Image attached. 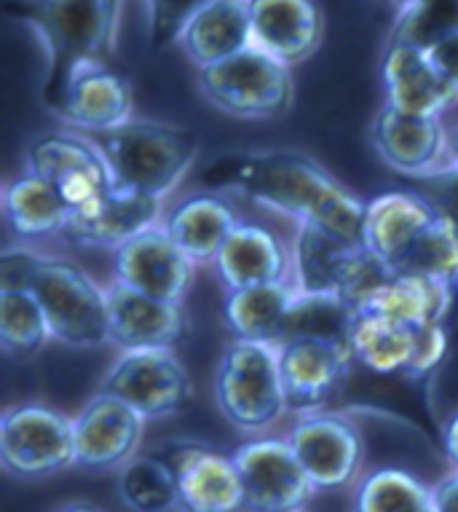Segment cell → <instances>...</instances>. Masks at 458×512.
<instances>
[{
    "instance_id": "cell-29",
    "label": "cell",
    "mask_w": 458,
    "mask_h": 512,
    "mask_svg": "<svg viewBox=\"0 0 458 512\" xmlns=\"http://www.w3.org/2000/svg\"><path fill=\"white\" fill-rule=\"evenodd\" d=\"M3 218L22 242H35L57 236L62 239L73 212L46 180L22 169L3 185Z\"/></svg>"
},
{
    "instance_id": "cell-11",
    "label": "cell",
    "mask_w": 458,
    "mask_h": 512,
    "mask_svg": "<svg viewBox=\"0 0 458 512\" xmlns=\"http://www.w3.org/2000/svg\"><path fill=\"white\" fill-rule=\"evenodd\" d=\"M153 454L169 464L185 512H247L242 475L234 454H223L215 445L175 437L159 443Z\"/></svg>"
},
{
    "instance_id": "cell-18",
    "label": "cell",
    "mask_w": 458,
    "mask_h": 512,
    "mask_svg": "<svg viewBox=\"0 0 458 512\" xmlns=\"http://www.w3.org/2000/svg\"><path fill=\"white\" fill-rule=\"evenodd\" d=\"M108 322L110 344L121 352L177 349L188 336V322L180 303L150 298L116 279L108 285Z\"/></svg>"
},
{
    "instance_id": "cell-26",
    "label": "cell",
    "mask_w": 458,
    "mask_h": 512,
    "mask_svg": "<svg viewBox=\"0 0 458 512\" xmlns=\"http://www.w3.org/2000/svg\"><path fill=\"white\" fill-rule=\"evenodd\" d=\"M453 287L456 285L440 282V279L386 271L373 287H367L365 293L359 295L354 306L367 314L400 319L413 328L445 325L453 309Z\"/></svg>"
},
{
    "instance_id": "cell-33",
    "label": "cell",
    "mask_w": 458,
    "mask_h": 512,
    "mask_svg": "<svg viewBox=\"0 0 458 512\" xmlns=\"http://www.w3.org/2000/svg\"><path fill=\"white\" fill-rule=\"evenodd\" d=\"M118 496L132 512H172L180 507L175 475L153 451L137 454L118 470Z\"/></svg>"
},
{
    "instance_id": "cell-39",
    "label": "cell",
    "mask_w": 458,
    "mask_h": 512,
    "mask_svg": "<svg viewBox=\"0 0 458 512\" xmlns=\"http://www.w3.org/2000/svg\"><path fill=\"white\" fill-rule=\"evenodd\" d=\"M432 65L442 73V78H448L450 84L458 89V35L448 38V41L437 43L434 49L426 51Z\"/></svg>"
},
{
    "instance_id": "cell-15",
    "label": "cell",
    "mask_w": 458,
    "mask_h": 512,
    "mask_svg": "<svg viewBox=\"0 0 458 512\" xmlns=\"http://www.w3.org/2000/svg\"><path fill=\"white\" fill-rule=\"evenodd\" d=\"M113 258V277L121 285L140 290L150 298L180 303L188 298L196 282V263L185 255L172 236L167 234L164 223L148 228L145 234L134 236L132 242L110 252Z\"/></svg>"
},
{
    "instance_id": "cell-36",
    "label": "cell",
    "mask_w": 458,
    "mask_h": 512,
    "mask_svg": "<svg viewBox=\"0 0 458 512\" xmlns=\"http://www.w3.org/2000/svg\"><path fill=\"white\" fill-rule=\"evenodd\" d=\"M394 274H413V277L440 279V282H458V228L445 218H434V223L418 236L410 247L405 261L394 269Z\"/></svg>"
},
{
    "instance_id": "cell-40",
    "label": "cell",
    "mask_w": 458,
    "mask_h": 512,
    "mask_svg": "<svg viewBox=\"0 0 458 512\" xmlns=\"http://www.w3.org/2000/svg\"><path fill=\"white\" fill-rule=\"evenodd\" d=\"M432 512H458V470L432 486Z\"/></svg>"
},
{
    "instance_id": "cell-7",
    "label": "cell",
    "mask_w": 458,
    "mask_h": 512,
    "mask_svg": "<svg viewBox=\"0 0 458 512\" xmlns=\"http://www.w3.org/2000/svg\"><path fill=\"white\" fill-rule=\"evenodd\" d=\"M292 277L300 293L343 295L351 303L386 271L362 242L317 223H300L290 244Z\"/></svg>"
},
{
    "instance_id": "cell-5",
    "label": "cell",
    "mask_w": 458,
    "mask_h": 512,
    "mask_svg": "<svg viewBox=\"0 0 458 512\" xmlns=\"http://www.w3.org/2000/svg\"><path fill=\"white\" fill-rule=\"evenodd\" d=\"M215 403L223 419L242 432L274 427L287 413L276 344L231 338L217 362Z\"/></svg>"
},
{
    "instance_id": "cell-22",
    "label": "cell",
    "mask_w": 458,
    "mask_h": 512,
    "mask_svg": "<svg viewBox=\"0 0 458 512\" xmlns=\"http://www.w3.org/2000/svg\"><path fill=\"white\" fill-rule=\"evenodd\" d=\"M434 218V207L416 191H386L367 202L362 242L375 261L394 271Z\"/></svg>"
},
{
    "instance_id": "cell-2",
    "label": "cell",
    "mask_w": 458,
    "mask_h": 512,
    "mask_svg": "<svg viewBox=\"0 0 458 512\" xmlns=\"http://www.w3.org/2000/svg\"><path fill=\"white\" fill-rule=\"evenodd\" d=\"M3 11L30 27L46 51L41 100L51 113L78 73L116 59L124 0H6Z\"/></svg>"
},
{
    "instance_id": "cell-44",
    "label": "cell",
    "mask_w": 458,
    "mask_h": 512,
    "mask_svg": "<svg viewBox=\"0 0 458 512\" xmlns=\"http://www.w3.org/2000/svg\"><path fill=\"white\" fill-rule=\"evenodd\" d=\"M392 3H394V9L402 11V9H408V6H413L416 0H392Z\"/></svg>"
},
{
    "instance_id": "cell-21",
    "label": "cell",
    "mask_w": 458,
    "mask_h": 512,
    "mask_svg": "<svg viewBox=\"0 0 458 512\" xmlns=\"http://www.w3.org/2000/svg\"><path fill=\"white\" fill-rule=\"evenodd\" d=\"M134 97L129 78L116 65H94L73 78L54 116L84 135H102L132 121Z\"/></svg>"
},
{
    "instance_id": "cell-8",
    "label": "cell",
    "mask_w": 458,
    "mask_h": 512,
    "mask_svg": "<svg viewBox=\"0 0 458 512\" xmlns=\"http://www.w3.org/2000/svg\"><path fill=\"white\" fill-rule=\"evenodd\" d=\"M25 169L57 191L73 218L92 215L116 191V180L100 145L84 132H46L25 151Z\"/></svg>"
},
{
    "instance_id": "cell-12",
    "label": "cell",
    "mask_w": 458,
    "mask_h": 512,
    "mask_svg": "<svg viewBox=\"0 0 458 512\" xmlns=\"http://www.w3.org/2000/svg\"><path fill=\"white\" fill-rule=\"evenodd\" d=\"M284 437L317 491H341L362 478L365 437L341 413L298 416Z\"/></svg>"
},
{
    "instance_id": "cell-14",
    "label": "cell",
    "mask_w": 458,
    "mask_h": 512,
    "mask_svg": "<svg viewBox=\"0 0 458 512\" xmlns=\"http://www.w3.org/2000/svg\"><path fill=\"white\" fill-rule=\"evenodd\" d=\"M276 349L287 413L309 416L327 411L349 381L354 362L349 349L317 338H290Z\"/></svg>"
},
{
    "instance_id": "cell-43",
    "label": "cell",
    "mask_w": 458,
    "mask_h": 512,
    "mask_svg": "<svg viewBox=\"0 0 458 512\" xmlns=\"http://www.w3.org/2000/svg\"><path fill=\"white\" fill-rule=\"evenodd\" d=\"M450 167H458V126L450 132V143H448V161Z\"/></svg>"
},
{
    "instance_id": "cell-10",
    "label": "cell",
    "mask_w": 458,
    "mask_h": 512,
    "mask_svg": "<svg viewBox=\"0 0 458 512\" xmlns=\"http://www.w3.org/2000/svg\"><path fill=\"white\" fill-rule=\"evenodd\" d=\"M110 395L140 413L145 421L172 419L193 405V381L175 349L121 352L100 384Z\"/></svg>"
},
{
    "instance_id": "cell-20",
    "label": "cell",
    "mask_w": 458,
    "mask_h": 512,
    "mask_svg": "<svg viewBox=\"0 0 458 512\" xmlns=\"http://www.w3.org/2000/svg\"><path fill=\"white\" fill-rule=\"evenodd\" d=\"M325 17L317 0H252V46L295 68L319 51Z\"/></svg>"
},
{
    "instance_id": "cell-41",
    "label": "cell",
    "mask_w": 458,
    "mask_h": 512,
    "mask_svg": "<svg viewBox=\"0 0 458 512\" xmlns=\"http://www.w3.org/2000/svg\"><path fill=\"white\" fill-rule=\"evenodd\" d=\"M442 445H445V454H448L450 464L458 470V413L442 429Z\"/></svg>"
},
{
    "instance_id": "cell-4",
    "label": "cell",
    "mask_w": 458,
    "mask_h": 512,
    "mask_svg": "<svg viewBox=\"0 0 458 512\" xmlns=\"http://www.w3.org/2000/svg\"><path fill=\"white\" fill-rule=\"evenodd\" d=\"M22 290L38 298L57 344L67 349L110 344L108 287H102L81 263L38 252Z\"/></svg>"
},
{
    "instance_id": "cell-16",
    "label": "cell",
    "mask_w": 458,
    "mask_h": 512,
    "mask_svg": "<svg viewBox=\"0 0 458 512\" xmlns=\"http://www.w3.org/2000/svg\"><path fill=\"white\" fill-rule=\"evenodd\" d=\"M75 467L102 472L121 470L137 456L145 435V419L110 395H97L73 416Z\"/></svg>"
},
{
    "instance_id": "cell-34",
    "label": "cell",
    "mask_w": 458,
    "mask_h": 512,
    "mask_svg": "<svg viewBox=\"0 0 458 512\" xmlns=\"http://www.w3.org/2000/svg\"><path fill=\"white\" fill-rule=\"evenodd\" d=\"M354 512H432V488L400 467H378L359 478Z\"/></svg>"
},
{
    "instance_id": "cell-1",
    "label": "cell",
    "mask_w": 458,
    "mask_h": 512,
    "mask_svg": "<svg viewBox=\"0 0 458 512\" xmlns=\"http://www.w3.org/2000/svg\"><path fill=\"white\" fill-rule=\"evenodd\" d=\"M199 183L279 212L295 226L317 223L362 242L367 204L306 153L287 148L223 153L201 169Z\"/></svg>"
},
{
    "instance_id": "cell-38",
    "label": "cell",
    "mask_w": 458,
    "mask_h": 512,
    "mask_svg": "<svg viewBox=\"0 0 458 512\" xmlns=\"http://www.w3.org/2000/svg\"><path fill=\"white\" fill-rule=\"evenodd\" d=\"M408 183L410 191L424 196L440 218H445L458 228V167L445 164L432 175L416 177V180H408Z\"/></svg>"
},
{
    "instance_id": "cell-24",
    "label": "cell",
    "mask_w": 458,
    "mask_h": 512,
    "mask_svg": "<svg viewBox=\"0 0 458 512\" xmlns=\"http://www.w3.org/2000/svg\"><path fill=\"white\" fill-rule=\"evenodd\" d=\"M386 105L410 116H440L458 102V89L432 65L429 54L410 46H386Z\"/></svg>"
},
{
    "instance_id": "cell-30",
    "label": "cell",
    "mask_w": 458,
    "mask_h": 512,
    "mask_svg": "<svg viewBox=\"0 0 458 512\" xmlns=\"http://www.w3.org/2000/svg\"><path fill=\"white\" fill-rule=\"evenodd\" d=\"M295 301H298V287L292 282L234 290L225 298V325L231 330V336L242 341L279 344L284 322Z\"/></svg>"
},
{
    "instance_id": "cell-23",
    "label": "cell",
    "mask_w": 458,
    "mask_h": 512,
    "mask_svg": "<svg viewBox=\"0 0 458 512\" xmlns=\"http://www.w3.org/2000/svg\"><path fill=\"white\" fill-rule=\"evenodd\" d=\"M242 223L236 204L220 191H196L164 215V228L172 242L191 258L196 266H215L217 255Z\"/></svg>"
},
{
    "instance_id": "cell-25",
    "label": "cell",
    "mask_w": 458,
    "mask_h": 512,
    "mask_svg": "<svg viewBox=\"0 0 458 512\" xmlns=\"http://www.w3.org/2000/svg\"><path fill=\"white\" fill-rule=\"evenodd\" d=\"M164 223V202L153 196L137 194L118 188L108 196V202L97 207L92 215L73 218L65 231V242L75 247H89V250L116 252L134 236L145 234L148 228Z\"/></svg>"
},
{
    "instance_id": "cell-3",
    "label": "cell",
    "mask_w": 458,
    "mask_h": 512,
    "mask_svg": "<svg viewBox=\"0 0 458 512\" xmlns=\"http://www.w3.org/2000/svg\"><path fill=\"white\" fill-rule=\"evenodd\" d=\"M108 159L118 188L167 202L199 159V135L180 124L132 118L102 135H89Z\"/></svg>"
},
{
    "instance_id": "cell-28",
    "label": "cell",
    "mask_w": 458,
    "mask_h": 512,
    "mask_svg": "<svg viewBox=\"0 0 458 512\" xmlns=\"http://www.w3.org/2000/svg\"><path fill=\"white\" fill-rule=\"evenodd\" d=\"M421 330L384 314L359 311L351 333V357L378 376H400L416 381Z\"/></svg>"
},
{
    "instance_id": "cell-6",
    "label": "cell",
    "mask_w": 458,
    "mask_h": 512,
    "mask_svg": "<svg viewBox=\"0 0 458 512\" xmlns=\"http://www.w3.org/2000/svg\"><path fill=\"white\" fill-rule=\"evenodd\" d=\"M196 81L212 108L247 121L282 118L295 100L292 68L255 46L196 70Z\"/></svg>"
},
{
    "instance_id": "cell-19",
    "label": "cell",
    "mask_w": 458,
    "mask_h": 512,
    "mask_svg": "<svg viewBox=\"0 0 458 512\" xmlns=\"http://www.w3.org/2000/svg\"><path fill=\"white\" fill-rule=\"evenodd\" d=\"M215 274L225 293L282 285L292 277V252L276 231L255 220H242L217 255Z\"/></svg>"
},
{
    "instance_id": "cell-37",
    "label": "cell",
    "mask_w": 458,
    "mask_h": 512,
    "mask_svg": "<svg viewBox=\"0 0 458 512\" xmlns=\"http://www.w3.org/2000/svg\"><path fill=\"white\" fill-rule=\"evenodd\" d=\"M148 3V38L153 49H167L212 0H145Z\"/></svg>"
},
{
    "instance_id": "cell-32",
    "label": "cell",
    "mask_w": 458,
    "mask_h": 512,
    "mask_svg": "<svg viewBox=\"0 0 458 512\" xmlns=\"http://www.w3.org/2000/svg\"><path fill=\"white\" fill-rule=\"evenodd\" d=\"M54 341L46 311L30 290L0 287V346L14 360H33Z\"/></svg>"
},
{
    "instance_id": "cell-35",
    "label": "cell",
    "mask_w": 458,
    "mask_h": 512,
    "mask_svg": "<svg viewBox=\"0 0 458 512\" xmlns=\"http://www.w3.org/2000/svg\"><path fill=\"white\" fill-rule=\"evenodd\" d=\"M453 35H458V0H416L408 9L397 11L386 46L429 51Z\"/></svg>"
},
{
    "instance_id": "cell-42",
    "label": "cell",
    "mask_w": 458,
    "mask_h": 512,
    "mask_svg": "<svg viewBox=\"0 0 458 512\" xmlns=\"http://www.w3.org/2000/svg\"><path fill=\"white\" fill-rule=\"evenodd\" d=\"M57 512H105V510L92 502H67V504H62Z\"/></svg>"
},
{
    "instance_id": "cell-27",
    "label": "cell",
    "mask_w": 458,
    "mask_h": 512,
    "mask_svg": "<svg viewBox=\"0 0 458 512\" xmlns=\"http://www.w3.org/2000/svg\"><path fill=\"white\" fill-rule=\"evenodd\" d=\"M177 46L193 68H209L252 46V0H212L180 35Z\"/></svg>"
},
{
    "instance_id": "cell-13",
    "label": "cell",
    "mask_w": 458,
    "mask_h": 512,
    "mask_svg": "<svg viewBox=\"0 0 458 512\" xmlns=\"http://www.w3.org/2000/svg\"><path fill=\"white\" fill-rule=\"evenodd\" d=\"M247 512H306L317 488L292 454L287 437H255L234 451Z\"/></svg>"
},
{
    "instance_id": "cell-31",
    "label": "cell",
    "mask_w": 458,
    "mask_h": 512,
    "mask_svg": "<svg viewBox=\"0 0 458 512\" xmlns=\"http://www.w3.org/2000/svg\"><path fill=\"white\" fill-rule=\"evenodd\" d=\"M357 317V306L343 295L300 293L298 290V301L292 303L287 314L279 344L290 338H317V341L343 346L351 352V333H354Z\"/></svg>"
},
{
    "instance_id": "cell-9",
    "label": "cell",
    "mask_w": 458,
    "mask_h": 512,
    "mask_svg": "<svg viewBox=\"0 0 458 512\" xmlns=\"http://www.w3.org/2000/svg\"><path fill=\"white\" fill-rule=\"evenodd\" d=\"M0 464L19 480H43L75 467L73 416L46 403L9 405L0 416Z\"/></svg>"
},
{
    "instance_id": "cell-17",
    "label": "cell",
    "mask_w": 458,
    "mask_h": 512,
    "mask_svg": "<svg viewBox=\"0 0 458 512\" xmlns=\"http://www.w3.org/2000/svg\"><path fill=\"white\" fill-rule=\"evenodd\" d=\"M370 140L386 167L408 180L432 175L448 161L450 132L440 116H410L384 105L375 113Z\"/></svg>"
}]
</instances>
